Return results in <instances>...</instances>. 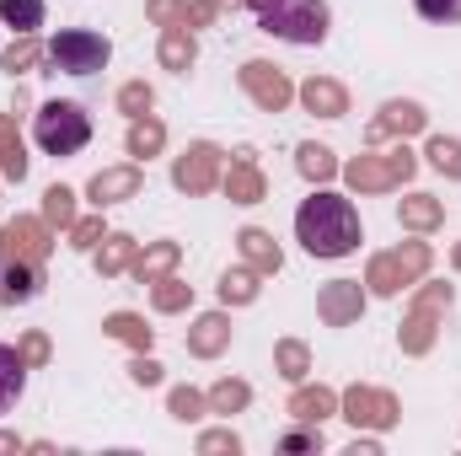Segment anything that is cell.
Returning a JSON list of instances; mask_svg holds the SVG:
<instances>
[{
  "instance_id": "1",
  "label": "cell",
  "mask_w": 461,
  "mask_h": 456,
  "mask_svg": "<svg viewBox=\"0 0 461 456\" xmlns=\"http://www.w3.org/2000/svg\"><path fill=\"white\" fill-rule=\"evenodd\" d=\"M295 236L312 258H348L359 247V215L339 194H312L295 210Z\"/></svg>"
},
{
  "instance_id": "2",
  "label": "cell",
  "mask_w": 461,
  "mask_h": 456,
  "mask_svg": "<svg viewBox=\"0 0 461 456\" xmlns=\"http://www.w3.org/2000/svg\"><path fill=\"white\" fill-rule=\"evenodd\" d=\"M263 32L290 43H322L328 38V0H247Z\"/></svg>"
},
{
  "instance_id": "3",
  "label": "cell",
  "mask_w": 461,
  "mask_h": 456,
  "mask_svg": "<svg viewBox=\"0 0 461 456\" xmlns=\"http://www.w3.org/2000/svg\"><path fill=\"white\" fill-rule=\"evenodd\" d=\"M429 263H435L429 242H402L392 252H375L370 269H365V290L370 296H402L408 285H419L429 274Z\"/></svg>"
},
{
  "instance_id": "4",
  "label": "cell",
  "mask_w": 461,
  "mask_h": 456,
  "mask_svg": "<svg viewBox=\"0 0 461 456\" xmlns=\"http://www.w3.org/2000/svg\"><path fill=\"white\" fill-rule=\"evenodd\" d=\"M32 134H38V145L49 150V156H76V150H86V140H92V118L81 103H43L38 118H32Z\"/></svg>"
},
{
  "instance_id": "5",
  "label": "cell",
  "mask_w": 461,
  "mask_h": 456,
  "mask_svg": "<svg viewBox=\"0 0 461 456\" xmlns=\"http://www.w3.org/2000/svg\"><path fill=\"white\" fill-rule=\"evenodd\" d=\"M413 172H419V156L408 145H397L386 156H354L344 167V183L354 194H386V188H402Z\"/></svg>"
},
{
  "instance_id": "6",
  "label": "cell",
  "mask_w": 461,
  "mask_h": 456,
  "mask_svg": "<svg viewBox=\"0 0 461 456\" xmlns=\"http://www.w3.org/2000/svg\"><path fill=\"white\" fill-rule=\"evenodd\" d=\"M108 38L103 32H86V27H65V32H54V43H49V65L54 70H65V76H97L103 65H108Z\"/></svg>"
},
{
  "instance_id": "7",
  "label": "cell",
  "mask_w": 461,
  "mask_h": 456,
  "mask_svg": "<svg viewBox=\"0 0 461 456\" xmlns=\"http://www.w3.org/2000/svg\"><path fill=\"white\" fill-rule=\"evenodd\" d=\"M339 408H344V419L354 430H392V424L402 419V403H397L386 387H359V381L339 397Z\"/></svg>"
},
{
  "instance_id": "8",
  "label": "cell",
  "mask_w": 461,
  "mask_h": 456,
  "mask_svg": "<svg viewBox=\"0 0 461 456\" xmlns=\"http://www.w3.org/2000/svg\"><path fill=\"white\" fill-rule=\"evenodd\" d=\"M241 92L263 108V114H285L290 103H295V87H290V76L279 70V65H268V59H247L241 70Z\"/></svg>"
},
{
  "instance_id": "9",
  "label": "cell",
  "mask_w": 461,
  "mask_h": 456,
  "mask_svg": "<svg viewBox=\"0 0 461 456\" xmlns=\"http://www.w3.org/2000/svg\"><path fill=\"white\" fill-rule=\"evenodd\" d=\"M221 145H210V140H194L177 161H172V183L183 188V194H210V188H221Z\"/></svg>"
},
{
  "instance_id": "10",
  "label": "cell",
  "mask_w": 461,
  "mask_h": 456,
  "mask_svg": "<svg viewBox=\"0 0 461 456\" xmlns=\"http://www.w3.org/2000/svg\"><path fill=\"white\" fill-rule=\"evenodd\" d=\"M49 247H54V226L38 215H16V221H5L0 226V263L5 258H22V263H43L49 258Z\"/></svg>"
},
{
  "instance_id": "11",
  "label": "cell",
  "mask_w": 461,
  "mask_h": 456,
  "mask_svg": "<svg viewBox=\"0 0 461 456\" xmlns=\"http://www.w3.org/2000/svg\"><path fill=\"white\" fill-rule=\"evenodd\" d=\"M365 285L359 279H333V285H322L317 290V317L328 323V328H348V323H359L365 317Z\"/></svg>"
},
{
  "instance_id": "12",
  "label": "cell",
  "mask_w": 461,
  "mask_h": 456,
  "mask_svg": "<svg viewBox=\"0 0 461 456\" xmlns=\"http://www.w3.org/2000/svg\"><path fill=\"white\" fill-rule=\"evenodd\" d=\"M424 123H429V114H424L419 103H386L381 114L370 118L365 140H370V145H386V140H408V134H424Z\"/></svg>"
},
{
  "instance_id": "13",
  "label": "cell",
  "mask_w": 461,
  "mask_h": 456,
  "mask_svg": "<svg viewBox=\"0 0 461 456\" xmlns=\"http://www.w3.org/2000/svg\"><path fill=\"white\" fill-rule=\"evenodd\" d=\"M221 188H226L230 205H263L268 199V178L258 172V156L252 150H236V161L221 172Z\"/></svg>"
},
{
  "instance_id": "14",
  "label": "cell",
  "mask_w": 461,
  "mask_h": 456,
  "mask_svg": "<svg viewBox=\"0 0 461 456\" xmlns=\"http://www.w3.org/2000/svg\"><path fill=\"white\" fill-rule=\"evenodd\" d=\"M295 97H301L306 114H317V118H344L348 114V92L333 76H306V81L295 87Z\"/></svg>"
},
{
  "instance_id": "15",
  "label": "cell",
  "mask_w": 461,
  "mask_h": 456,
  "mask_svg": "<svg viewBox=\"0 0 461 456\" xmlns=\"http://www.w3.org/2000/svg\"><path fill=\"white\" fill-rule=\"evenodd\" d=\"M140 183H145V178H140V167L129 161V167H103V172L92 178V188H86V194H92V205H97V210H108V205L134 199V194H140Z\"/></svg>"
},
{
  "instance_id": "16",
  "label": "cell",
  "mask_w": 461,
  "mask_h": 456,
  "mask_svg": "<svg viewBox=\"0 0 461 456\" xmlns=\"http://www.w3.org/2000/svg\"><path fill=\"white\" fill-rule=\"evenodd\" d=\"M43 290V263H22V258H5L0 269V306H22Z\"/></svg>"
},
{
  "instance_id": "17",
  "label": "cell",
  "mask_w": 461,
  "mask_h": 456,
  "mask_svg": "<svg viewBox=\"0 0 461 456\" xmlns=\"http://www.w3.org/2000/svg\"><path fill=\"white\" fill-rule=\"evenodd\" d=\"M226 349H230V317L226 312H204V317L188 328V354L215 360V354H226Z\"/></svg>"
},
{
  "instance_id": "18",
  "label": "cell",
  "mask_w": 461,
  "mask_h": 456,
  "mask_svg": "<svg viewBox=\"0 0 461 456\" xmlns=\"http://www.w3.org/2000/svg\"><path fill=\"white\" fill-rule=\"evenodd\" d=\"M440 317H446V312L413 306V312L402 317V328H397V343H402V354H429V349H435V333H440Z\"/></svg>"
},
{
  "instance_id": "19",
  "label": "cell",
  "mask_w": 461,
  "mask_h": 456,
  "mask_svg": "<svg viewBox=\"0 0 461 456\" xmlns=\"http://www.w3.org/2000/svg\"><path fill=\"white\" fill-rule=\"evenodd\" d=\"M285 414H290L295 424H322V419L339 414V397H333L328 387H301V381H295V397H290Z\"/></svg>"
},
{
  "instance_id": "20",
  "label": "cell",
  "mask_w": 461,
  "mask_h": 456,
  "mask_svg": "<svg viewBox=\"0 0 461 456\" xmlns=\"http://www.w3.org/2000/svg\"><path fill=\"white\" fill-rule=\"evenodd\" d=\"M236 247H241V258H247L258 274H279V269H285V252H279V242H274L263 226H247L241 236H236Z\"/></svg>"
},
{
  "instance_id": "21",
  "label": "cell",
  "mask_w": 461,
  "mask_h": 456,
  "mask_svg": "<svg viewBox=\"0 0 461 456\" xmlns=\"http://www.w3.org/2000/svg\"><path fill=\"white\" fill-rule=\"evenodd\" d=\"M177 258H183V247H177V242H150L145 252H134V263H129V269H134V279H140V285H156V279H167V274L177 269Z\"/></svg>"
},
{
  "instance_id": "22",
  "label": "cell",
  "mask_w": 461,
  "mask_h": 456,
  "mask_svg": "<svg viewBox=\"0 0 461 456\" xmlns=\"http://www.w3.org/2000/svg\"><path fill=\"white\" fill-rule=\"evenodd\" d=\"M161 145H167V123L161 118H129V140H123V150L134 156V161H150V156H161Z\"/></svg>"
},
{
  "instance_id": "23",
  "label": "cell",
  "mask_w": 461,
  "mask_h": 456,
  "mask_svg": "<svg viewBox=\"0 0 461 456\" xmlns=\"http://www.w3.org/2000/svg\"><path fill=\"white\" fill-rule=\"evenodd\" d=\"M134 252H140V242H134L129 231H108V236H103V247H97V274H103V279L123 274V269L134 263Z\"/></svg>"
},
{
  "instance_id": "24",
  "label": "cell",
  "mask_w": 461,
  "mask_h": 456,
  "mask_svg": "<svg viewBox=\"0 0 461 456\" xmlns=\"http://www.w3.org/2000/svg\"><path fill=\"white\" fill-rule=\"evenodd\" d=\"M258 279H263V274H258L252 263H241V269H226V274H221V285H215V290H221V301H226V306H252V301H258V290H263Z\"/></svg>"
},
{
  "instance_id": "25",
  "label": "cell",
  "mask_w": 461,
  "mask_h": 456,
  "mask_svg": "<svg viewBox=\"0 0 461 456\" xmlns=\"http://www.w3.org/2000/svg\"><path fill=\"white\" fill-rule=\"evenodd\" d=\"M194 59H199V43H194V32H188V27H161V65L183 76Z\"/></svg>"
},
{
  "instance_id": "26",
  "label": "cell",
  "mask_w": 461,
  "mask_h": 456,
  "mask_svg": "<svg viewBox=\"0 0 461 456\" xmlns=\"http://www.w3.org/2000/svg\"><path fill=\"white\" fill-rule=\"evenodd\" d=\"M397 215H402V226L408 231H435L440 221H446V205H440L435 194H408Z\"/></svg>"
},
{
  "instance_id": "27",
  "label": "cell",
  "mask_w": 461,
  "mask_h": 456,
  "mask_svg": "<svg viewBox=\"0 0 461 456\" xmlns=\"http://www.w3.org/2000/svg\"><path fill=\"white\" fill-rule=\"evenodd\" d=\"M22 387H27V365H22V354H16V349H5V343H0V414H11V408H16Z\"/></svg>"
},
{
  "instance_id": "28",
  "label": "cell",
  "mask_w": 461,
  "mask_h": 456,
  "mask_svg": "<svg viewBox=\"0 0 461 456\" xmlns=\"http://www.w3.org/2000/svg\"><path fill=\"white\" fill-rule=\"evenodd\" d=\"M274 370H279L285 381H306V376H312V349L301 339H279L274 343Z\"/></svg>"
},
{
  "instance_id": "29",
  "label": "cell",
  "mask_w": 461,
  "mask_h": 456,
  "mask_svg": "<svg viewBox=\"0 0 461 456\" xmlns=\"http://www.w3.org/2000/svg\"><path fill=\"white\" fill-rule=\"evenodd\" d=\"M103 333L118 339V343H129V349H150V339H156V328H145L140 312H113V317L103 323Z\"/></svg>"
},
{
  "instance_id": "30",
  "label": "cell",
  "mask_w": 461,
  "mask_h": 456,
  "mask_svg": "<svg viewBox=\"0 0 461 456\" xmlns=\"http://www.w3.org/2000/svg\"><path fill=\"white\" fill-rule=\"evenodd\" d=\"M295 167H301V178H312V183H333V178L344 172L328 145H301V150H295Z\"/></svg>"
},
{
  "instance_id": "31",
  "label": "cell",
  "mask_w": 461,
  "mask_h": 456,
  "mask_svg": "<svg viewBox=\"0 0 461 456\" xmlns=\"http://www.w3.org/2000/svg\"><path fill=\"white\" fill-rule=\"evenodd\" d=\"M0 172L11 178V183H22L27 178V150H22V134H16V123L0 114Z\"/></svg>"
},
{
  "instance_id": "32",
  "label": "cell",
  "mask_w": 461,
  "mask_h": 456,
  "mask_svg": "<svg viewBox=\"0 0 461 456\" xmlns=\"http://www.w3.org/2000/svg\"><path fill=\"white\" fill-rule=\"evenodd\" d=\"M167 414L183 419V424H194V419L210 414V392H199V387H172V392H167Z\"/></svg>"
},
{
  "instance_id": "33",
  "label": "cell",
  "mask_w": 461,
  "mask_h": 456,
  "mask_svg": "<svg viewBox=\"0 0 461 456\" xmlns=\"http://www.w3.org/2000/svg\"><path fill=\"white\" fill-rule=\"evenodd\" d=\"M150 301H156V312H188L194 306V285H183L177 274H167V279L150 285Z\"/></svg>"
},
{
  "instance_id": "34",
  "label": "cell",
  "mask_w": 461,
  "mask_h": 456,
  "mask_svg": "<svg viewBox=\"0 0 461 456\" xmlns=\"http://www.w3.org/2000/svg\"><path fill=\"white\" fill-rule=\"evenodd\" d=\"M247 403H252V387L236 381V376H226V381L210 387V414H241Z\"/></svg>"
},
{
  "instance_id": "35",
  "label": "cell",
  "mask_w": 461,
  "mask_h": 456,
  "mask_svg": "<svg viewBox=\"0 0 461 456\" xmlns=\"http://www.w3.org/2000/svg\"><path fill=\"white\" fill-rule=\"evenodd\" d=\"M43 221L54 231H70L76 226V194L65 188V183H54L49 194H43Z\"/></svg>"
},
{
  "instance_id": "36",
  "label": "cell",
  "mask_w": 461,
  "mask_h": 456,
  "mask_svg": "<svg viewBox=\"0 0 461 456\" xmlns=\"http://www.w3.org/2000/svg\"><path fill=\"white\" fill-rule=\"evenodd\" d=\"M424 156H429V167H435V172H446V178H456V183H461V140L435 134V140L424 145Z\"/></svg>"
},
{
  "instance_id": "37",
  "label": "cell",
  "mask_w": 461,
  "mask_h": 456,
  "mask_svg": "<svg viewBox=\"0 0 461 456\" xmlns=\"http://www.w3.org/2000/svg\"><path fill=\"white\" fill-rule=\"evenodd\" d=\"M38 59H43L38 38H32V32H16V43L5 49V59H0V65H5V76H27V70H32Z\"/></svg>"
},
{
  "instance_id": "38",
  "label": "cell",
  "mask_w": 461,
  "mask_h": 456,
  "mask_svg": "<svg viewBox=\"0 0 461 456\" xmlns=\"http://www.w3.org/2000/svg\"><path fill=\"white\" fill-rule=\"evenodd\" d=\"M0 16L16 32H38L43 27V0H0Z\"/></svg>"
},
{
  "instance_id": "39",
  "label": "cell",
  "mask_w": 461,
  "mask_h": 456,
  "mask_svg": "<svg viewBox=\"0 0 461 456\" xmlns=\"http://www.w3.org/2000/svg\"><path fill=\"white\" fill-rule=\"evenodd\" d=\"M156 108V92L145 87V81H129V87H118V114H129V118H145Z\"/></svg>"
},
{
  "instance_id": "40",
  "label": "cell",
  "mask_w": 461,
  "mask_h": 456,
  "mask_svg": "<svg viewBox=\"0 0 461 456\" xmlns=\"http://www.w3.org/2000/svg\"><path fill=\"white\" fill-rule=\"evenodd\" d=\"M16 354H22V365H27V370H43V365L54 360V343H49V333H38V328H32V333H22Z\"/></svg>"
},
{
  "instance_id": "41",
  "label": "cell",
  "mask_w": 461,
  "mask_h": 456,
  "mask_svg": "<svg viewBox=\"0 0 461 456\" xmlns=\"http://www.w3.org/2000/svg\"><path fill=\"white\" fill-rule=\"evenodd\" d=\"M103 236H108V231H103V210H97V215H76V226H70V247H76V252H97Z\"/></svg>"
},
{
  "instance_id": "42",
  "label": "cell",
  "mask_w": 461,
  "mask_h": 456,
  "mask_svg": "<svg viewBox=\"0 0 461 456\" xmlns=\"http://www.w3.org/2000/svg\"><path fill=\"white\" fill-rule=\"evenodd\" d=\"M145 16L156 27H188V0H145Z\"/></svg>"
},
{
  "instance_id": "43",
  "label": "cell",
  "mask_w": 461,
  "mask_h": 456,
  "mask_svg": "<svg viewBox=\"0 0 461 456\" xmlns=\"http://www.w3.org/2000/svg\"><path fill=\"white\" fill-rule=\"evenodd\" d=\"M236 451H241V441L230 430H204L199 435V456H236Z\"/></svg>"
},
{
  "instance_id": "44",
  "label": "cell",
  "mask_w": 461,
  "mask_h": 456,
  "mask_svg": "<svg viewBox=\"0 0 461 456\" xmlns=\"http://www.w3.org/2000/svg\"><path fill=\"white\" fill-rule=\"evenodd\" d=\"M129 381H140V387H161V365L150 360V349H140V354L129 360Z\"/></svg>"
},
{
  "instance_id": "45",
  "label": "cell",
  "mask_w": 461,
  "mask_h": 456,
  "mask_svg": "<svg viewBox=\"0 0 461 456\" xmlns=\"http://www.w3.org/2000/svg\"><path fill=\"white\" fill-rule=\"evenodd\" d=\"M419 5V16H429V22H461V0H413Z\"/></svg>"
},
{
  "instance_id": "46",
  "label": "cell",
  "mask_w": 461,
  "mask_h": 456,
  "mask_svg": "<svg viewBox=\"0 0 461 456\" xmlns=\"http://www.w3.org/2000/svg\"><path fill=\"white\" fill-rule=\"evenodd\" d=\"M279 446H285V451H322V424H306V430L285 435Z\"/></svg>"
},
{
  "instance_id": "47",
  "label": "cell",
  "mask_w": 461,
  "mask_h": 456,
  "mask_svg": "<svg viewBox=\"0 0 461 456\" xmlns=\"http://www.w3.org/2000/svg\"><path fill=\"white\" fill-rule=\"evenodd\" d=\"M413 306H429V312H451V285H424L413 296Z\"/></svg>"
},
{
  "instance_id": "48",
  "label": "cell",
  "mask_w": 461,
  "mask_h": 456,
  "mask_svg": "<svg viewBox=\"0 0 461 456\" xmlns=\"http://www.w3.org/2000/svg\"><path fill=\"white\" fill-rule=\"evenodd\" d=\"M221 16V0H188V27H210Z\"/></svg>"
},
{
  "instance_id": "49",
  "label": "cell",
  "mask_w": 461,
  "mask_h": 456,
  "mask_svg": "<svg viewBox=\"0 0 461 456\" xmlns=\"http://www.w3.org/2000/svg\"><path fill=\"white\" fill-rule=\"evenodd\" d=\"M0 451H22V441L16 435H0Z\"/></svg>"
},
{
  "instance_id": "50",
  "label": "cell",
  "mask_w": 461,
  "mask_h": 456,
  "mask_svg": "<svg viewBox=\"0 0 461 456\" xmlns=\"http://www.w3.org/2000/svg\"><path fill=\"white\" fill-rule=\"evenodd\" d=\"M451 269H456V274H461V242H456V247H451Z\"/></svg>"
},
{
  "instance_id": "51",
  "label": "cell",
  "mask_w": 461,
  "mask_h": 456,
  "mask_svg": "<svg viewBox=\"0 0 461 456\" xmlns=\"http://www.w3.org/2000/svg\"><path fill=\"white\" fill-rule=\"evenodd\" d=\"M226 5H230V11H236V5H247V0H221V11H226Z\"/></svg>"
}]
</instances>
